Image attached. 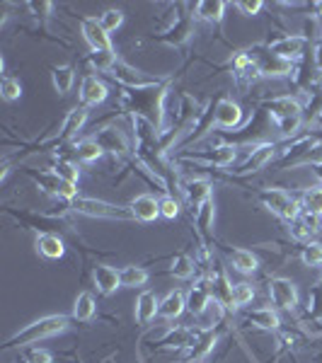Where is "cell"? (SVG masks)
<instances>
[{
    "instance_id": "obj_1",
    "label": "cell",
    "mask_w": 322,
    "mask_h": 363,
    "mask_svg": "<svg viewBox=\"0 0 322 363\" xmlns=\"http://www.w3.org/2000/svg\"><path fill=\"white\" fill-rule=\"evenodd\" d=\"M68 318L66 315H46V318H39L34 322H29V325L22 327L20 332H15L10 339H5L3 347L5 349H13V347H27V344H37L42 342V339H49L58 335V332H63L68 327Z\"/></svg>"
},
{
    "instance_id": "obj_2",
    "label": "cell",
    "mask_w": 322,
    "mask_h": 363,
    "mask_svg": "<svg viewBox=\"0 0 322 363\" xmlns=\"http://www.w3.org/2000/svg\"><path fill=\"white\" fill-rule=\"evenodd\" d=\"M167 83L155 85V87H143V90H131L126 92V99L133 102V112L145 116L150 126L160 128L165 112H162V99H165Z\"/></svg>"
},
{
    "instance_id": "obj_3",
    "label": "cell",
    "mask_w": 322,
    "mask_h": 363,
    "mask_svg": "<svg viewBox=\"0 0 322 363\" xmlns=\"http://www.w3.org/2000/svg\"><path fill=\"white\" fill-rule=\"evenodd\" d=\"M68 208L75 211L80 216H90V218H109V220H131V211L114 206L102 199H90V196H75L73 201H68Z\"/></svg>"
},
{
    "instance_id": "obj_4",
    "label": "cell",
    "mask_w": 322,
    "mask_h": 363,
    "mask_svg": "<svg viewBox=\"0 0 322 363\" xmlns=\"http://www.w3.org/2000/svg\"><path fill=\"white\" fill-rule=\"evenodd\" d=\"M267 109H269V114H272L274 124L279 126L281 133L291 136V133L298 131L303 109H301V102H298L296 97H277V99H272V102H267Z\"/></svg>"
},
{
    "instance_id": "obj_5",
    "label": "cell",
    "mask_w": 322,
    "mask_h": 363,
    "mask_svg": "<svg viewBox=\"0 0 322 363\" xmlns=\"http://www.w3.org/2000/svg\"><path fill=\"white\" fill-rule=\"evenodd\" d=\"M260 201L267 211H272L277 218L286 220V223H294L298 216L303 213L301 201H296V199L291 194H286L284 189H265L260 194Z\"/></svg>"
},
{
    "instance_id": "obj_6",
    "label": "cell",
    "mask_w": 322,
    "mask_h": 363,
    "mask_svg": "<svg viewBox=\"0 0 322 363\" xmlns=\"http://www.w3.org/2000/svg\"><path fill=\"white\" fill-rule=\"evenodd\" d=\"M27 172H29V177L42 186L46 194L66 199V201H73V199L78 196V184H70V182L61 179L56 172H34V169H27Z\"/></svg>"
},
{
    "instance_id": "obj_7",
    "label": "cell",
    "mask_w": 322,
    "mask_h": 363,
    "mask_svg": "<svg viewBox=\"0 0 322 363\" xmlns=\"http://www.w3.org/2000/svg\"><path fill=\"white\" fill-rule=\"evenodd\" d=\"M109 78H114L116 83H121L124 87H131V90H143V87H155L160 85L162 80L160 78H150V75L140 73V70L126 66L124 61H116L114 68L109 70Z\"/></svg>"
},
{
    "instance_id": "obj_8",
    "label": "cell",
    "mask_w": 322,
    "mask_h": 363,
    "mask_svg": "<svg viewBox=\"0 0 322 363\" xmlns=\"http://www.w3.org/2000/svg\"><path fill=\"white\" fill-rule=\"evenodd\" d=\"M269 298L279 310H286V313H294L298 308V289L291 279L284 277H274L269 281Z\"/></svg>"
},
{
    "instance_id": "obj_9",
    "label": "cell",
    "mask_w": 322,
    "mask_h": 363,
    "mask_svg": "<svg viewBox=\"0 0 322 363\" xmlns=\"http://www.w3.org/2000/svg\"><path fill=\"white\" fill-rule=\"evenodd\" d=\"M250 56L257 61V66L262 70V78H269V75H274V78H279V75H289L291 70H294V63L284 61V58L274 56L272 51L267 49V46H257V49H250Z\"/></svg>"
},
{
    "instance_id": "obj_10",
    "label": "cell",
    "mask_w": 322,
    "mask_h": 363,
    "mask_svg": "<svg viewBox=\"0 0 322 363\" xmlns=\"http://www.w3.org/2000/svg\"><path fill=\"white\" fill-rule=\"evenodd\" d=\"M231 70H233V78H235L240 85H250L262 78V70L257 66L255 58L250 56V51H238V54L231 58Z\"/></svg>"
},
{
    "instance_id": "obj_11",
    "label": "cell",
    "mask_w": 322,
    "mask_h": 363,
    "mask_svg": "<svg viewBox=\"0 0 322 363\" xmlns=\"http://www.w3.org/2000/svg\"><path fill=\"white\" fill-rule=\"evenodd\" d=\"M213 289H211V281L204 279L196 286H191V291L187 294V310H189L194 318H201L206 313V308L213 303Z\"/></svg>"
},
{
    "instance_id": "obj_12",
    "label": "cell",
    "mask_w": 322,
    "mask_h": 363,
    "mask_svg": "<svg viewBox=\"0 0 322 363\" xmlns=\"http://www.w3.org/2000/svg\"><path fill=\"white\" fill-rule=\"evenodd\" d=\"M80 32H83L85 42L90 44L92 51L112 49V39H109V34L102 29L97 17H83V20H80Z\"/></svg>"
},
{
    "instance_id": "obj_13",
    "label": "cell",
    "mask_w": 322,
    "mask_h": 363,
    "mask_svg": "<svg viewBox=\"0 0 322 363\" xmlns=\"http://www.w3.org/2000/svg\"><path fill=\"white\" fill-rule=\"evenodd\" d=\"M267 49L272 51L274 56L284 58V61L294 63L296 58L303 56V49H306V37H296V34H289V37H281L277 42L267 44Z\"/></svg>"
},
{
    "instance_id": "obj_14",
    "label": "cell",
    "mask_w": 322,
    "mask_h": 363,
    "mask_svg": "<svg viewBox=\"0 0 322 363\" xmlns=\"http://www.w3.org/2000/svg\"><path fill=\"white\" fill-rule=\"evenodd\" d=\"M213 121L218 128H235L243 124V109H240L238 102H233V99H218V104H216L213 109Z\"/></svg>"
},
{
    "instance_id": "obj_15",
    "label": "cell",
    "mask_w": 322,
    "mask_h": 363,
    "mask_svg": "<svg viewBox=\"0 0 322 363\" xmlns=\"http://www.w3.org/2000/svg\"><path fill=\"white\" fill-rule=\"evenodd\" d=\"M277 153V143H257L252 148V153L245 157V162L235 169V174H250V172H257L267 165L269 160Z\"/></svg>"
},
{
    "instance_id": "obj_16",
    "label": "cell",
    "mask_w": 322,
    "mask_h": 363,
    "mask_svg": "<svg viewBox=\"0 0 322 363\" xmlns=\"http://www.w3.org/2000/svg\"><path fill=\"white\" fill-rule=\"evenodd\" d=\"M107 95L109 90L102 80L95 78V75H85L83 83H80V102H83V107H97V104H102L107 99Z\"/></svg>"
},
{
    "instance_id": "obj_17",
    "label": "cell",
    "mask_w": 322,
    "mask_h": 363,
    "mask_svg": "<svg viewBox=\"0 0 322 363\" xmlns=\"http://www.w3.org/2000/svg\"><path fill=\"white\" fill-rule=\"evenodd\" d=\"M216 342H218V337H216V332H213V330L201 332V335H196V337H194V342H191L189 347L184 349V356H182V359H184V361L201 363V361L211 354V351H213Z\"/></svg>"
},
{
    "instance_id": "obj_18",
    "label": "cell",
    "mask_w": 322,
    "mask_h": 363,
    "mask_svg": "<svg viewBox=\"0 0 322 363\" xmlns=\"http://www.w3.org/2000/svg\"><path fill=\"white\" fill-rule=\"evenodd\" d=\"M92 279H95V286L102 296H112L116 294V289H121V272H116L109 264H97L92 269Z\"/></svg>"
},
{
    "instance_id": "obj_19",
    "label": "cell",
    "mask_w": 322,
    "mask_h": 363,
    "mask_svg": "<svg viewBox=\"0 0 322 363\" xmlns=\"http://www.w3.org/2000/svg\"><path fill=\"white\" fill-rule=\"evenodd\" d=\"M128 211L136 220H143V223H150L160 216V201L153 194H140L128 203Z\"/></svg>"
},
{
    "instance_id": "obj_20",
    "label": "cell",
    "mask_w": 322,
    "mask_h": 363,
    "mask_svg": "<svg viewBox=\"0 0 322 363\" xmlns=\"http://www.w3.org/2000/svg\"><path fill=\"white\" fill-rule=\"evenodd\" d=\"M191 34H194V25H191V17L189 15H179L177 22H174L172 27L167 29L165 34H160V42H165L170 46H182L191 39Z\"/></svg>"
},
{
    "instance_id": "obj_21",
    "label": "cell",
    "mask_w": 322,
    "mask_h": 363,
    "mask_svg": "<svg viewBox=\"0 0 322 363\" xmlns=\"http://www.w3.org/2000/svg\"><path fill=\"white\" fill-rule=\"evenodd\" d=\"M211 189H213V184H211L209 179H189L182 186V191L187 196V203H189L194 213L211 199Z\"/></svg>"
},
{
    "instance_id": "obj_22",
    "label": "cell",
    "mask_w": 322,
    "mask_h": 363,
    "mask_svg": "<svg viewBox=\"0 0 322 363\" xmlns=\"http://www.w3.org/2000/svg\"><path fill=\"white\" fill-rule=\"evenodd\" d=\"M245 322H250L252 327L262 332H277L281 327V318L277 310L272 308H257V310H250L248 315H245Z\"/></svg>"
},
{
    "instance_id": "obj_23",
    "label": "cell",
    "mask_w": 322,
    "mask_h": 363,
    "mask_svg": "<svg viewBox=\"0 0 322 363\" xmlns=\"http://www.w3.org/2000/svg\"><path fill=\"white\" fill-rule=\"evenodd\" d=\"M34 247L42 257L46 259H61L63 255H66V245H63V240L56 235V233H42V235H37V242H34Z\"/></svg>"
},
{
    "instance_id": "obj_24",
    "label": "cell",
    "mask_w": 322,
    "mask_h": 363,
    "mask_svg": "<svg viewBox=\"0 0 322 363\" xmlns=\"http://www.w3.org/2000/svg\"><path fill=\"white\" fill-rule=\"evenodd\" d=\"M187 310V296L182 291H170V294L160 301V308H157V315L165 320H174L179 318Z\"/></svg>"
},
{
    "instance_id": "obj_25",
    "label": "cell",
    "mask_w": 322,
    "mask_h": 363,
    "mask_svg": "<svg viewBox=\"0 0 322 363\" xmlns=\"http://www.w3.org/2000/svg\"><path fill=\"white\" fill-rule=\"evenodd\" d=\"M235 145H218L211 153H201V155H189L191 160L196 162H206V165H216V167H228L233 160H235Z\"/></svg>"
},
{
    "instance_id": "obj_26",
    "label": "cell",
    "mask_w": 322,
    "mask_h": 363,
    "mask_svg": "<svg viewBox=\"0 0 322 363\" xmlns=\"http://www.w3.org/2000/svg\"><path fill=\"white\" fill-rule=\"evenodd\" d=\"M157 308H160V301H157V296L150 294V291H143V294L138 296V301H136V310H133L138 325H148L150 320H155Z\"/></svg>"
},
{
    "instance_id": "obj_27",
    "label": "cell",
    "mask_w": 322,
    "mask_h": 363,
    "mask_svg": "<svg viewBox=\"0 0 322 363\" xmlns=\"http://www.w3.org/2000/svg\"><path fill=\"white\" fill-rule=\"evenodd\" d=\"M318 233H320V218L313 213H306V211L291 223V235L296 240H310L313 235H318Z\"/></svg>"
},
{
    "instance_id": "obj_28",
    "label": "cell",
    "mask_w": 322,
    "mask_h": 363,
    "mask_svg": "<svg viewBox=\"0 0 322 363\" xmlns=\"http://www.w3.org/2000/svg\"><path fill=\"white\" fill-rule=\"evenodd\" d=\"M209 281H211V289H213L216 301H218L226 310L235 308V303H233V286L228 284L226 274L221 272V269H216V274L213 277H209Z\"/></svg>"
},
{
    "instance_id": "obj_29",
    "label": "cell",
    "mask_w": 322,
    "mask_h": 363,
    "mask_svg": "<svg viewBox=\"0 0 322 363\" xmlns=\"http://www.w3.org/2000/svg\"><path fill=\"white\" fill-rule=\"evenodd\" d=\"M85 121H87V107L70 109L68 116H66V121H63V126H61V133H58V143H63V140L73 138L75 133H78L80 128L85 126Z\"/></svg>"
},
{
    "instance_id": "obj_30",
    "label": "cell",
    "mask_w": 322,
    "mask_h": 363,
    "mask_svg": "<svg viewBox=\"0 0 322 363\" xmlns=\"http://www.w3.org/2000/svg\"><path fill=\"white\" fill-rule=\"evenodd\" d=\"M194 13L199 20L221 25V22H223V15H226V3L223 0H201V3L194 5Z\"/></svg>"
},
{
    "instance_id": "obj_31",
    "label": "cell",
    "mask_w": 322,
    "mask_h": 363,
    "mask_svg": "<svg viewBox=\"0 0 322 363\" xmlns=\"http://www.w3.org/2000/svg\"><path fill=\"white\" fill-rule=\"evenodd\" d=\"M196 228H199V235L204 240L213 238V218H216V206H213V199H209L201 208L196 211Z\"/></svg>"
},
{
    "instance_id": "obj_32",
    "label": "cell",
    "mask_w": 322,
    "mask_h": 363,
    "mask_svg": "<svg viewBox=\"0 0 322 363\" xmlns=\"http://www.w3.org/2000/svg\"><path fill=\"white\" fill-rule=\"evenodd\" d=\"M97 315V303H95V296L92 294H80L75 298V306H73V320L78 322H92Z\"/></svg>"
},
{
    "instance_id": "obj_33",
    "label": "cell",
    "mask_w": 322,
    "mask_h": 363,
    "mask_svg": "<svg viewBox=\"0 0 322 363\" xmlns=\"http://www.w3.org/2000/svg\"><path fill=\"white\" fill-rule=\"evenodd\" d=\"M228 259L233 262V267H235L240 274H252V272H257V267H260L257 257L250 250H240V247L228 250Z\"/></svg>"
},
{
    "instance_id": "obj_34",
    "label": "cell",
    "mask_w": 322,
    "mask_h": 363,
    "mask_svg": "<svg viewBox=\"0 0 322 363\" xmlns=\"http://www.w3.org/2000/svg\"><path fill=\"white\" fill-rule=\"evenodd\" d=\"M104 153V148L99 145V140H92V138H85V140H78L73 145V155L78 157L80 162H95L99 160Z\"/></svg>"
},
{
    "instance_id": "obj_35",
    "label": "cell",
    "mask_w": 322,
    "mask_h": 363,
    "mask_svg": "<svg viewBox=\"0 0 322 363\" xmlns=\"http://www.w3.org/2000/svg\"><path fill=\"white\" fill-rule=\"evenodd\" d=\"M196 272V262L191 259L189 255H184V252H179V255L172 257V262H170V274H172L174 279H191Z\"/></svg>"
},
{
    "instance_id": "obj_36",
    "label": "cell",
    "mask_w": 322,
    "mask_h": 363,
    "mask_svg": "<svg viewBox=\"0 0 322 363\" xmlns=\"http://www.w3.org/2000/svg\"><path fill=\"white\" fill-rule=\"evenodd\" d=\"M99 145H102L104 150H112L114 155H124L128 143L124 138V133L121 131H114V128H104L102 136H99Z\"/></svg>"
},
{
    "instance_id": "obj_37",
    "label": "cell",
    "mask_w": 322,
    "mask_h": 363,
    "mask_svg": "<svg viewBox=\"0 0 322 363\" xmlns=\"http://www.w3.org/2000/svg\"><path fill=\"white\" fill-rule=\"evenodd\" d=\"M148 279H150V274H148V269H143V267H124L121 269V286L124 289H140V286H145L148 284Z\"/></svg>"
},
{
    "instance_id": "obj_38",
    "label": "cell",
    "mask_w": 322,
    "mask_h": 363,
    "mask_svg": "<svg viewBox=\"0 0 322 363\" xmlns=\"http://www.w3.org/2000/svg\"><path fill=\"white\" fill-rule=\"evenodd\" d=\"M73 80H75V70L70 66H56L51 70V83H54L58 95H68L70 87H73Z\"/></svg>"
},
{
    "instance_id": "obj_39",
    "label": "cell",
    "mask_w": 322,
    "mask_h": 363,
    "mask_svg": "<svg viewBox=\"0 0 322 363\" xmlns=\"http://www.w3.org/2000/svg\"><path fill=\"white\" fill-rule=\"evenodd\" d=\"M194 332L189 330V327H177V330H170L165 342H162V347L167 349H187L191 342H194Z\"/></svg>"
},
{
    "instance_id": "obj_40",
    "label": "cell",
    "mask_w": 322,
    "mask_h": 363,
    "mask_svg": "<svg viewBox=\"0 0 322 363\" xmlns=\"http://www.w3.org/2000/svg\"><path fill=\"white\" fill-rule=\"evenodd\" d=\"M301 208L306 213H313L322 218V186H310V189L303 191V199H301Z\"/></svg>"
},
{
    "instance_id": "obj_41",
    "label": "cell",
    "mask_w": 322,
    "mask_h": 363,
    "mask_svg": "<svg viewBox=\"0 0 322 363\" xmlns=\"http://www.w3.org/2000/svg\"><path fill=\"white\" fill-rule=\"evenodd\" d=\"M87 61H90V66L97 68L99 73H109V70L114 68V63L119 61V58H116L114 49H104V51H92Z\"/></svg>"
},
{
    "instance_id": "obj_42",
    "label": "cell",
    "mask_w": 322,
    "mask_h": 363,
    "mask_svg": "<svg viewBox=\"0 0 322 363\" xmlns=\"http://www.w3.org/2000/svg\"><path fill=\"white\" fill-rule=\"evenodd\" d=\"M255 298V286L248 284V281H240V284L233 286V303H235V308H245L250 306Z\"/></svg>"
},
{
    "instance_id": "obj_43",
    "label": "cell",
    "mask_w": 322,
    "mask_h": 363,
    "mask_svg": "<svg viewBox=\"0 0 322 363\" xmlns=\"http://www.w3.org/2000/svg\"><path fill=\"white\" fill-rule=\"evenodd\" d=\"M301 262L306 267H322V242H306L303 245Z\"/></svg>"
},
{
    "instance_id": "obj_44",
    "label": "cell",
    "mask_w": 322,
    "mask_h": 363,
    "mask_svg": "<svg viewBox=\"0 0 322 363\" xmlns=\"http://www.w3.org/2000/svg\"><path fill=\"white\" fill-rule=\"evenodd\" d=\"M99 25H102L104 32H116L121 25H124V13L121 10H116V8H109V10H104L102 15H99Z\"/></svg>"
},
{
    "instance_id": "obj_45",
    "label": "cell",
    "mask_w": 322,
    "mask_h": 363,
    "mask_svg": "<svg viewBox=\"0 0 322 363\" xmlns=\"http://www.w3.org/2000/svg\"><path fill=\"white\" fill-rule=\"evenodd\" d=\"M54 172H56L61 179L70 182V184H78V179H80V169H78V165H75V162H70V160H56V162H54Z\"/></svg>"
},
{
    "instance_id": "obj_46",
    "label": "cell",
    "mask_w": 322,
    "mask_h": 363,
    "mask_svg": "<svg viewBox=\"0 0 322 363\" xmlns=\"http://www.w3.org/2000/svg\"><path fill=\"white\" fill-rule=\"evenodd\" d=\"M0 97H3L5 102H15V99H20L22 97V83L17 78L5 75L3 83H0Z\"/></svg>"
},
{
    "instance_id": "obj_47",
    "label": "cell",
    "mask_w": 322,
    "mask_h": 363,
    "mask_svg": "<svg viewBox=\"0 0 322 363\" xmlns=\"http://www.w3.org/2000/svg\"><path fill=\"white\" fill-rule=\"evenodd\" d=\"M160 216L162 218H177L179 216V203L174 201L172 196H165V199H160Z\"/></svg>"
},
{
    "instance_id": "obj_48",
    "label": "cell",
    "mask_w": 322,
    "mask_h": 363,
    "mask_svg": "<svg viewBox=\"0 0 322 363\" xmlns=\"http://www.w3.org/2000/svg\"><path fill=\"white\" fill-rule=\"evenodd\" d=\"M25 363H51V354L46 349H27L22 356Z\"/></svg>"
},
{
    "instance_id": "obj_49",
    "label": "cell",
    "mask_w": 322,
    "mask_h": 363,
    "mask_svg": "<svg viewBox=\"0 0 322 363\" xmlns=\"http://www.w3.org/2000/svg\"><path fill=\"white\" fill-rule=\"evenodd\" d=\"M235 8H238L243 15L255 17L262 8H265V3H262V0H240V3H235Z\"/></svg>"
},
{
    "instance_id": "obj_50",
    "label": "cell",
    "mask_w": 322,
    "mask_h": 363,
    "mask_svg": "<svg viewBox=\"0 0 322 363\" xmlns=\"http://www.w3.org/2000/svg\"><path fill=\"white\" fill-rule=\"evenodd\" d=\"M29 8L37 13V17H39V13H42V17H46L44 13H51V8H54V5H51V3H29Z\"/></svg>"
},
{
    "instance_id": "obj_51",
    "label": "cell",
    "mask_w": 322,
    "mask_h": 363,
    "mask_svg": "<svg viewBox=\"0 0 322 363\" xmlns=\"http://www.w3.org/2000/svg\"><path fill=\"white\" fill-rule=\"evenodd\" d=\"M313 172H315V177H318V179L322 182V160L315 162V165H313Z\"/></svg>"
},
{
    "instance_id": "obj_52",
    "label": "cell",
    "mask_w": 322,
    "mask_h": 363,
    "mask_svg": "<svg viewBox=\"0 0 322 363\" xmlns=\"http://www.w3.org/2000/svg\"><path fill=\"white\" fill-rule=\"evenodd\" d=\"M313 10H315V13H318V15L322 17V3H315V5H313Z\"/></svg>"
},
{
    "instance_id": "obj_53",
    "label": "cell",
    "mask_w": 322,
    "mask_h": 363,
    "mask_svg": "<svg viewBox=\"0 0 322 363\" xmlns=\"http://www.w3.org/2000/svg\"><path fill=\"white\" fill-rule=\"evenodd\" d=\"M318 119L322 121V104H320V112H318Z\"/></svg>"
}]
</instances>
